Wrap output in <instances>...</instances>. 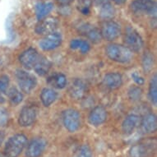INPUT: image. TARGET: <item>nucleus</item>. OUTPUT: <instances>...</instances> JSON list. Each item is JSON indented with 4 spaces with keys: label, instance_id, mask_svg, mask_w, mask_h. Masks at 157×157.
<instances>
[{
    "label": "nucleus",
    "instance_id": "9d476101",
    "mask_svg": "<svg viewBox=\"0 0 157 157\" xmlns=\"http://www.w3.org/2000/svg\"><path fill=\"white\" fill-rule=\"evenodd\" d=\"M58 25H59V21L57 20V18H44L40 21H39V23L36 25L35 31H36V33L38 35L47 36V35L54 32Z\"/></svg>",
    "mask_w": 157,
    "mask_h": 157
},
{
    "label": "nucleus",
    "instance_id": "20e7f679",
    "mask_svg": "<svg viewBox=\"0 0 157 157\" xmlns=\"http://www.w3.org/2000/svg\"><path fill=\"white\" fill-rule=\"evenodd\" d=\"M15 76L17 81L18 86L21 91L23 92L27 93V94L31 93L37 85V80L36 77L24 70H17Z\"/></svg>",
    "mask_w": 157,
    "mask_h": 157
},
{
    "label": "nucleus",
    "instance_id": "c756f323",
    "mask_svg": "<svg viewBox=\"0 0 157 157\" xmlns=\"http://www.w3.org/2000/svg\"><path fill=\"white\" fill-rule=\"evenodd\" d=\"M73 157H92V151L88 145H82L76 150Z\"/></svg>",
    "mask_w": 157,
    "mask_h": 157
},
{
    "label": "nucleus",
    "instance_id": "58836bf2",
    "mask_svg": "<svg viewBox=\"0 0 157 157\" xmlns=\"http://www.w3.org/2000/svg\"><path fill=\"white\" fill-rule=\"evenodd\" d=\"M113 1L116 4H118V5H122V4H124L126 2V0H113Z\"/></svg>",
    "mask_w": 157,
    "mask_h": 157
},
{
    "label": "nucleus",
    "instance_id": "f03ea898",
    "mask_svg": "<svg viewBox=\"0 0 157 157\" xmlns=\"http://www.w3.org/2000/svg\"><path fill=\"white\" fill-rule=\"evenodd\" d=\"M27 143V138L24 134H16L11 136L6 142L4 155L6 157H17L23 151Z\"/></svg>",
    "mask_w": 157,
    "mask_h": 157
},
{
    "label": "nucleus",
    "instance_id": "f257e3e1",
    "mask_svg": "<svg viewBox=\"0 0 157 157\" xmlns=\"http://www.w3.org/2000/svg\"><path fill=\"white\" fill-rule=\"evenodd\" d=\"M105 54L109 59L119 63H128L132 59V51L119 44H110L105 48Z\"/></svg>",
    "mask_w": 157,
    "mask_h": 157
},
{
    "label": "nucleus",
    "instance_id": "cd10ccee",
    "mask_svg": "<svg viewBox=\"0 0 157 157\" xmlns=\"http://www.w3.org/2000/svg\"><path fill=\"white\" fill-rule=\"evenodd\" d=\"M92 0H77V8L83 15H88L90 12Z\"/></svg>",
    "mask_w": 157,
    "mask_h": 157
},
{
    "label": "nucleus",
    "instance_id": "2f4dec72",
    "mask_svg": "<svg viewBox=\"0 0 157 157\" xmlns=\"http://www.w3.org/2000/svg\"><path fill=\"white\" fill-rule=\"evenodd\" d=\"M9 116L6 109L0 107V127L6 126L8 123Z\"/></svg>",
    "mask_w": 157,
    "mask_h": 157
},
{
    "label": "nucleus",
    "instance_id": "e433bc0d",
    "mask_svg": "<svg viewBox=\"0 0 157 157\" xmlns=\"http://www.w3.org/2000/svg\"><path fill=\"white\" fill-rule=\"evenodd\" d=\"M57 3H59L60 6H63V7H66V6H68L70 3H72L73 0H55Z\"/></svg>",
    "mask_w": 157,
    "mask_h": 157
},
{
    "label": "nucleus",
    "instance_id": "bb28decb",
    "mask_svg": "<svg viewBox=\"0 0 157 157\" xmlns=\"http://www.w3.org/2000/svg\"><path fill=\"white\" fill-rule=\"evenodd\" d=\"M154 65V57L153 54L150 52H147L143 54L142 57V67L145 72H150L152 69Z\"/></svg>",
    "mask_w": 157,
    "mask_h": 157
},
{
    "label": "nucleus",
    "instance_id": "72a5a7b5",
    "mask_svg": "<svg viewBox=\"0 0 157 157\" xmlns=\"http://www.w3.org/2000/svg\"><path fill=\"white\" fill-rule=\"evenodd\" d=\"M90 44H89L87 41H86V40H82L81 45L80 47H79V49L82 51V53L86 54V53H87V52L90 50Z\"/></svg>",
    "mask_w": 157,
    "mask_h": 157
},
{
    "label": "nucleus",
    "instance_id": "1a4fd4ad",
    "mask_svg": "<svg viewBox=\"0 0 157 157\" xmlns=\"http://www.w3.org/2000/svg\"><path fill=\"white\" fill-rule=\"evenodd\" d=\"M46 141L42 137H36L30 142L26 148L27 157H40L46 148Z\"/></svg>",
    "mask_w": 157,
    "mask_h": 157
},
{
    "label": "nucleus",
    "instance_id": "f3484780",
    "mask_svg": "<svg viewBox=\"0 0 157 157\" xmlns=\"http://www.w3.org/2000/svg\"><path fill=\"white\" fill-rule=\"evenodd\" d=\"M140 124L139 116L136 114H129L124 119L122 124V130L124 134L126 135H130L135 131V129L137 128V126Z\"/></svg>",
    "mask_w": 157,
    "mask_h": 157
},
{
    "label": "nucleus",
    "instance_id": "7c9ffc66",
    "mask_svg": "<svg viewBox=\"0 0 157 157\" xmlns=\"http://www.w3.org/2000/svg\"><path fill=\"white\" fill-rule=\"evenodd\" d=\"M9 77L7 75H2L0 77V92L5 93L7 92V90L9 86Z\"/></svg>",
    "mask_w": 157,
    "mask_h": 157
},
{
    "label": "nucleus",
    "instance_id": "4468645a",
    "mask_svg": "<svg viewBox=\"0 0 157 157\" xmlns=\"http://www.w3.org/2000/svg\"><path fill=\"white\" fill-rule=\"evenodd\" d=\"M79 31L80 33L86 37H87L90 41L98 44L101 41L102 36H101V31L95 26H92L89 23H83L79 26Z\"/></svg>",
    "mask_w": 157,
    "mask_h": 157
},
{
    "label": "nucleus",
    "instance_id": "393cba45",
    "mask_svg": "<svg viewBox=\"0 0 157 157\" xmlns=\"http://www.w3.org/2000/svg\"><path fill=\"white\" fill-rule=\"evenodd\" d=\"M100 16L101 18L105 19V21L111 20L115 16V8L110 3H106L102 7H101Z\"/></svg>",
    "mask_w": 157,
    "mask_h": 157
},
{
    "label": "nucleus",
    "instance_id": "473e14b6",
    "mask_svg": "<svg viewBox=\"0 0 157 157\" xmlns=\"http://www.w3.org/2000/svg\"><path fill=\"white\" fill-rule=\"evenodd\" d=\"M132 78L133 79V81L135 82L137 84V85H143L145 82V80L144 78L142 77V76H140L138 73L136 72H134L132 73Z\"/></svg>",
    "mask_w": 157,
    "mask_h": 157
},
{
    "label": "nucleus",
    "instance_id": "b1692460",
    "mask_svg": "<svg viewBox=\"0 0 157 157\" xmlns=\"http://www.w3.org/2000/svg\"><path fill=\"white\" fill-rule=\"evenodd\" d=\"M148 97L150 101L153 105H157V76L156 74L153 75L150 81L149 90H148Z\"/></svg>",
    "mask_w": 157,
    "mask_h": 157
},
{
    "label": "nucleus",
    "instance_id": "7ed1b4c3",
    "mask_svg": "<svg viewBox=\"0 0 157 157\" xmlns=\"http://www.w3.org/2000/svg\"><path fill=\"white\" fill-rule=\"evenodd\" d=\"M62 119L64 127L70 132H75L80 128L81 115L76 109H65L62 113Z\"/></svg>",
    "mask_w": 157,
    "mask_h": 157
},
{
    "label": "nucleus",
    "instance_id": "4c0bfd02",
    "mask_svg": "<svg viewBox=\"0 0 157 157\" xmlns=\"http://www.w3.org/2000/svg\"><path fill=\"white\" fill-rule=\"evenodd\" d=\"M4 138H5V134L3 131H0V146L3 144Z\"/></svg>",
    "mask_w": 157,
    "mask_h": 157
},
{
    "label": "nucleus",
    "instance_id": "f8f14e48",
    "mask_svg": "<svg viewBox=\"0 0 157 157\" xmlns=\"http://www.w3.org/2000/svg\"><path fill=\"white\" fill-rule=\"evenodd\" d=\"M39 57L40 54L36 49L29 48L22 52L19 56V62L26 69H32Z\"/></svg>",
    "mask_w": 157,
    "mask_h": 157
},
{
    "label": "nucleus",
    "instance_id": "4be33fe9",
    "mask_svg": "<svg viewBox=\"0 0 157 157\" xmlns=\"http://www.w3.org/2000/svg\"><path fill=\"white\" fill-rule=\"evenodd\" d=\"M40 101L42 104L44 105L45 107H49L54 103V101H56L58 98V94L54 90L50 89V88H44L41 90L40 93Z\"/></svg>",
    "mask_w": 157,
    "mask_h": 157
},
{
    "label": "nucleus",
    "instance_id": "6e6552de",
    "mask_svg": "<svg viewBox=\"0 0 157 157\" xmlns=\"http://www.w3.org/2000/svg\"><path fill=\"white\" fill-rule=\"evenodd\" d=\"M37 117V109L35 106H25L20 112L18 124L21 127H29L35 123Z\"/></svg>",
    "mask_w": 157,
    "mask_h": 157
},
{
    "label": "nucleus",
    "instance_id": "6ab92c4d",
    "mask_svg": "<svg viewBox=\"0 0 157 157\" xmlns=\"http://www.w3.org/2000/svg\"><path fill=\"white\" fill-rule=\"evenodd\" d=\"M47 83L56 89H63L67 86V77L61 72H56L47 78Z\"/></svg>",
    "mask_w": 157,
    "mask_h": 157
},
{
    "label": "nucleus",
    "instance_id": "423d86ee",
    "mask_svg": "<svg viewBox=\"0 0 157 157\" xmlns=\"http://www.w3.org/2000/svg\"><path fill=\"white\" fill-rule=\"evenodd\" d=\"M126 46L132 52H138L143 47V40L138 32L132 27H128L124 35Z\"/></svg>",
    "mask_w": 157,
    "mask_h": 157
},
{
    "label": "nucleus",
    "instance_id": "ddd939ff",
    "mask_svg": "<svg viewBox=\"0 0 157 157\" xmlns=\"http://www.w3.org/2000/svg\"><path fill=\"white\" fill-rule=\"evenodd\" d=\"M107 119V111L103 106H95L88 116V121L92 126L97 127L103 124Z\"/></svg>",
    "mask_w": 157,
    "mask_h": 157
},
{
    "label": "nucleus",
    "instance_id": "dca6fc26",
    "mask_svg": "<svg viewBox=\"0 0 157 157\" xmlns=\"http://www.w3.org/2000/svg\"><path fill=\"white\" fill-rule=\"evenodd\" d=\"M103 84L109 90H116L123 84V77L119 72H109L104 77Z\"/></svg>",
    "mask_w": 157,
    "mask_h": 157
},
{
    "label": "nucleus",
    "instance_id": "c9c22d12",
    "mask_svg": "<svg viewBox=\"0 0 157 157\" xmlns=\"http://www.w3.org/2000/svg\"><path fill=\"white\" fill-rule=\"evenodd\" d=\"M110 0H93V2L95 5L98 7H102L103 5L106 4V3H109Z\"/></svg>",
    "mask_w": 157,
    "mask_h": 157
},
{
    "label": "nucleus",
    "instance_id": "c85d7f7f",
    "mask_svg": "<svg viewBox=\"0 0 157 157\" xmlns=\"http://www.w3.org/2000/svg\"><path fill=\"white\" fill-rule=\"evenodd\" d=\"M142 90L139 86H131L128 90V98L133 102L139 101L142 99Z\"/></svg>",
    "mask_w": 157,
    "mask_h": 157
},
{
    "label": "nucleus",
    "instance_id": "a19ab883",
    "mask_svg": "<svg viewBox=\"0 0 157 157\" xmlns=\"http://www.w3.org/2000/svg\"><path fill=\"white\" fill-rule=\"evenodd\" d=\"M0 157H6L4 155H2V154H0Z\"/></svg>",
    "mask_w": 157,
    "mask_h": 157
},
{
    "label": "nucleus",
    "instance_id": "a211bd4d",
    "mask_svg": "<svg viewBox=\"0 0 157 157\" xmlns=\"http://www.w3.org/2000/svg\"><path fill=\"white\" fill-rule=\"evenodd\" d=\"M142 131L146 133H153L156 131L157 119L155 113H147L143 117L141 122Z\"/></svg>",
    "mask_w": 157,
    "mask_h": 157
},
{
    "label": "nucleus",
    "instance_id": "a878e982",
    "mask_svg": "<svg viewBox=\"0 0 157 157\" xmlns=\"http://www.w3.org/2000/svg\"><path fill=\"white\" fill-rule=\"evenodd\" d=\"M8 96L9 101L13 105H17L23 100V95L16 87H12L8 90Z\"/></svg>",
    "mask_w": 157,
    "mask_h": 157
},
{
    "label": "nucleus",
    "instance_id": "39448f33",
    "mask_svg": "<svg viewBox=\"0 0 157 157\" xmlns=\"http://www.w3.org/2000/svg\"><path fill=\"white\" fill-rule=\"evenodd\" d=\"M130 8L136 14L155 16L156 3L155 0H134L130 5Z\"/></svg>",
    "mask_w": 157,
    "mask_h": 157
},
{
    "label": "nucleus",
    "instance_id": "aec40b11",
    "mask_svg": "<svg viewBox=\"0 0 157 157\" xmlns=\"http://www.w3.org/2000/svg\"><path fill=\"white\" fill-rule=\"evenodd\" d=\"M151 144H140L134 145L130 149V155L131 157H147L152 151V147Z\"/></svg>",
    "mask_w": 157,
    "mask_h": 157
},
{
    "label": "nucleus",
    "instance_id": "412c9836",
    "mask_svg": "<svg viewBox=\"0 0 157 157\" xmlns=\"http://www.w3.org/2000/svg\"><path fill=\"white\" fill-rule=\"evenodd\" d=\"M51 67V62L49 59H47L45 57L40 55L38 60L36 61V64L34 66L33 69L40 76H45L49 72Z\"/></svg>",
    "mask_w": 157,
    "mask_h": 157
},
{
    "label": "nucleus",
    "instance_id": "9b49d317",
    "mask_svg": "<svg viewBox=\"0 0 157 157\" xmlns=\"http://www.w3.org/2000/svg\"><path fill=\"white\" fill-rule=\"evenodd\" d=\"M62 40L61 34L54 31L42 39L40 42V46L44 51H49L60 46V44H62Z\"/></svg>",
    "mask_w": 157,
    "mask_h": 157
},
{
    "label": "nucleus",
    "instance_id": "5701e85b",
    "mask_svg": "<svg viewBox=\"0 0 157 157\" xmlns=\"http://www.w3.org/2000/svg\"><path fill=\"white\" fill-rule=\"evenodd\" d=\"M54 9V4L52 3H40L36 5V17L39 21L44 19Z\"/></svg>",
    "mask_w": 157,
    "mask_h": 157
},
{
    "label": "nucleus",
    "instance_id": "2eb2a0df",
    "mask_svg": "<svg viewBox=\"0 0 157 157\" xmlns=\"http://www.w3.org/2000/svg\"><path fill=\"white\" fill-rule=\"evenodd\" d=\"M87 91V85L82 79H75L72 82L69 87V94L71 97L76 100L82 99Z\"/></svg>",
    "mask_w": 157,
    "mask_h": 157
},
{
    "label": "nucleus",
    "instance_id": "f704fd0d",
    "mask_svg": "<svg viewBox=\"0 0 157 157\" xmlns=\"http://www.w3.org/2000/svg\"><path fill=\"white\" fill-rule=\"evenodd\" d=\"M82 40H78V39H75L72 40V41L70 42V48L72 49H78L81 45Z\"/></svg>",
    "mask_w": 157,
    "mask_h": 157
},
{
    "label": "nucleus",
    "instance_id": "ea45409f",
    "mask_svg": "<svg viewBox=\"0 0 157 157\" xmlns=\"http://www.w3.org/2000/svg\"><path fill=\"white\" fill-rule=\"evenodd\" d=\"M4 102H5V99H4V97L0 93V104H3Z\"/></svg>",
    "mask_w": 157,
    "mask_h": 157
},
{
    "label": "nucleus",
    "instance_id": "0eeeda50",
    "mask_svg": "<svg viewBox=\"0 0 157 157\" xmlns=\"http://www.w3.org/2000/svg\"><path fill=\"white\" fill-rule=\"evenodd\" d=\"M102 39L108 41H113L121 35V28L117 22L113 21H105L102 24L101 28Z\"/></svg>",
    "mask_w": 157,
    "mask_h": 157
}]
</instances>
